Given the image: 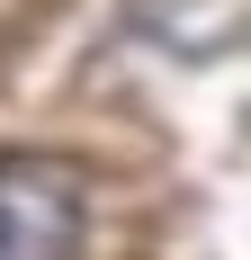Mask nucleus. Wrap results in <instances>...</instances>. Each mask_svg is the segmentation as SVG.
I'll return each instance as SVG.
<instances>
[{"mask_svg": "<svg viewBox=\"0 0 251 260\" xmlns=\"http://www.w3.org/2000/svg\"><path fill=\"white\" fill-rule=\"evenodd\" d=\"M0 260H81V171L0 161Z\"/></svg>", "mask_w": 251, "mask_h": 260, "instance_id": "nucleus-1", "label": "nucleus"}]
</instances>
